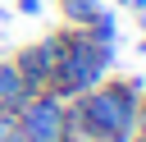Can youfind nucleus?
<instances>
[{"label": "nucleus", "mask_w": 146, "mask_h": 142, "mask_svg": "<svg viewBox=\"0 0 146 142\" xmlns=\"http://www.w3.org/2000/svg\"><path fill=\"white\" fill-rule=\"evenodd\" d=\"M141 78H100L91 92L64 101V128L87 142L128 137L141 119Z\"/></svg>", "instance_id": "obj_1"}, {"label": "nucleus", "mask_w": 146, "mask_h": 142, "mask_svg": "<svg viewBox=\"0 0 146 142\" xmlns=\"http://www.w3.org/2000/svg\"><path fill=\"white\" fill-rule=\"evenodd\" d=\"M114 64V46H100L87 37V27H68V46L55 64V78H50V92L59 101H73L82 92H91Z\"/></svg>", "instance_id": "obj_2"}, {"label": "nucleus", "mask_w": 146, "mask_h": 142, "mask_svg": "<svg viewBox=\"0 0 146 142\" xmlns=\"http://www.w3.org/2000/svg\"><path fill=\"white\" fill-rule=\"evenodd\" d=\"M64 46H68V27H55V32H46L41 41H32V46H23L14 55V69H18L27 96L32 92H50V78H55V64H59Z\"/></svg>", "instance_id": "obj_3"}, {"label": "nucleus", "mask_w": 146, "mask_h": 142, "mask_svg": "<svg viewBox=\"0 0 146 142\" xmlns=\"http://www.w3.org/2000/svg\"><path fill=\"white\" fill-rule=\"evenodd\" d=\"M14 124L23 142H64V101L55 92H32L14 110Z\"/></svg>", "instance_id": "obj_4"}, {"label": "nucleus", "mask_w": 146, "mask_h": 142, "mask_svg": "<svg viewBox=\"0 0 146 142\" xmlns=\"http://www.w3.org/2000/svg\"><path fill=\"white\" fill-rule=\"evenodd\" d=\"M27 101V87L14 69V60H0V110H18Z\"/></svg>", "instance_id": "obj_5"}, {"label": "nucleus", "mask_w": 146, "mask_h": 142, "mask_svg": "<svg viewBox=\"0 0 146 142\" xmlns=\"http://www.w3.org/2000/svg\"><path fill=\"white\" fill-rule=\"evenodd\" d=\"M100 9H105L100 0H59V14H64V23H68V27H87Z\"/></svg>", "instance_id": "obj_6"}, {"label": "nucleus", "mask_w": 146, "mask_h": 142, "mask_svg": "<svg viewBox=\"0 0 146 142\" xmlns=\"http://www.w3.org/2000/svg\"><path fill=\"white\" fill-rule=\"evenodd\" d=\"M87 37H91V41H100V46H114V41H119L114 14H110V9H100V14H96V18L87 23Z\"/></svg>", "instance_id": "obj_7"}, {"label": "nucleus", "mask_w": 146, "mask_h": 142, "mask_svg": "<svg viewBox=\"0 0 146 142\" xmlns=\"http://www.w3.org/2000/svg\"><path fill=\"white\" fill-rule=\"evenodd\" d=\"M0 142H23L18 124H14V110H0Z\"/></svg>", "instance_id": "obj_8"}, {"label": "nucleus", "mask_w": 146, "mask_h": 142, "mask_svg": "<svg viewBox=\"0 0 146 142\" xmlns=\"http://www.w3.org/2000/svg\"><path fill=\"white\" fill-rule=\"evenodd\" d=\"M18 5V14H41V0H14Z\"/></svg>", "instance_id": "obj_9"}, {"label": "nucleus", "mask_w": 146, "mask_h": 142, "mask_svg": "<svg viewBox=\"0 0 146 142\" xmlns=\"http://www.w3.org/2000/svg\"><path fill=\"white\" fill-rule=\"evenodd\" d=\"M128 142H146V119H137V128L128 133Z\"/></svg>", "instance_id": "obj_10"}, {"label": "nucleus", "mask_w": 146, "mask_h": 142, "mask_svg": "<svg viewBox=\"0 0 146 142\" xmlns=\"http://www.w3.org/2000/svg\"><path fill=\"white\" fill-rule=\"evenodd\" d=\"M137 55H146V32H141V41H137Z\"/></svg>", "instance_id": "obj_11"}, {"label": "nucleus", "mask_w": 146, "mask_h": 142, "mask_svg": "<svg viewBox=\"0 0 146 142\" xmlns=\"http://www.w3.org/2000/svg\"><path fill=\"white\" fill-rule=\"evenodd\" d=\"M128 5H132V9H146V0H128Z\"/></svg>", "instance_id": "obj_12"}, {"label": "nucleus", "mask_w": 146, "mask_h": 142, "mask_svg": "<svg viewBox=\"0 0 146 142\" xmlns=\"http://www.w3.org/2000/svg\"><path fill=\"white\" fill-rule=\"evenodd\" d=\"M141 119H146V87H141Z\"/></svg>", "instance_id": "obj_13"}, {"label": "nucleus", "mask_w": 146, "mask_h": 142, "mask_svg": "<svg viewBox=\"0 0 146 142\" xmlns=\"http://www.w3.org/2000/svg\"><path fill=\"white\" fill-rule=\"evenodd\" d=\"M137 14H141V32H146V9H137Z\"/></svg>", "instance_id": "obj_14"}, {"label": "nucleus", "mask_w": 146, "mask_h": 142, "mask_svg": "<svg viewBox=\"0 0 146 142\" xmlns=\"http://www.w3.org/2000/svg\"><path fill=\"white\" fill-rule=\"evenodd\" d=\"M114 5H128V0H114Z\"/></svg>", "instance_id": "obj_15"}, {"label": "nucleus", "mask_w": 146, "mask_h": 142, "mask_svg": "<svg viewBox=\"0 0 146 142\" xmlns=\"http://www.w3.org/2000/svg\"><path fill=\"white\" fill-rule=\"evenodd\" d=\"M0 18H5V5H0Z\"/></svg>", "instance_id": "obj_16"}]
</instances>
